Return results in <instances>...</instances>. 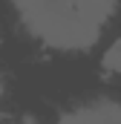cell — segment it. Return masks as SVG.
Returning a JSON list of instances; mask_svg holds the SVG:
<instances>
[{
	"label": "cell",
	"mask_w": 121,
	"mask_h": 124,
	"mask_svg": "<svg viewBox=\"0 0 121 124\" xmlns=\"http://www.w3.org/2000/svg\"><path fill=\"white\" fill-rule=\"evenodd\" d=\"M58 124H121V107L115 101H92L66 113Z\"/></svg>",
	"instance_id": "obj_2"
},
{
	"label": "cell",
	"mask_w": 121,
	"mask_h": 124,
	"mask_svg": "<svg viewBox=\"0 0 121 124\" xmlns=\"http://www.w3.org/2000/svg\"><path fill=\"white\" fill-rule=\"evenodd\" d=\"M26 29L52 49H90L101 29L84 20L81 0H12Z\"/></svg>",
	"instance_id": "obj_1"
},
{
	"label": "cell",
	"mask_w": 121,
	"mask_h": 124,
	"mask_svg": "<svg viewBox=\"0 0 121 124\" xmlns=\"http://www.w3.org/2000/svg\"><path fill=\"white\" fill-rule=\"evenodd\" d=\"M101 66L107 69V72H121V38L104 52V61H101Z\"/></svg>",
	"instance_id": "obj_3"
},
{
	"label": "cell",
	"mask_w": 121,
	"mask_h": 124,
	"mask_svg": "<svg viewBox=\"0 0 121 124\" xmlns=\"http://www.w3.org/2000/svg\"><path fill=\"white\" fill-rule=\"evenodd\" d=\"M17 124H35V121H32V118H23V121H17Z\"/></svg>",
	"instance_id": "obj_4"
},
{
	"label": "cell",
	"mask_w": 121,
	"mask_h": 124,
	"mask_svg": "<svg viewBox=\"0 0 121 124\" xmlns=\"http://www.w3.org/2000/svg\"><path fill=\"white\" fill-rule=\"evenodd\" d=\"M0 95H3V81H0Z\"/></svg>",
	"instance_id": "obj_5"
}]
</instances>
